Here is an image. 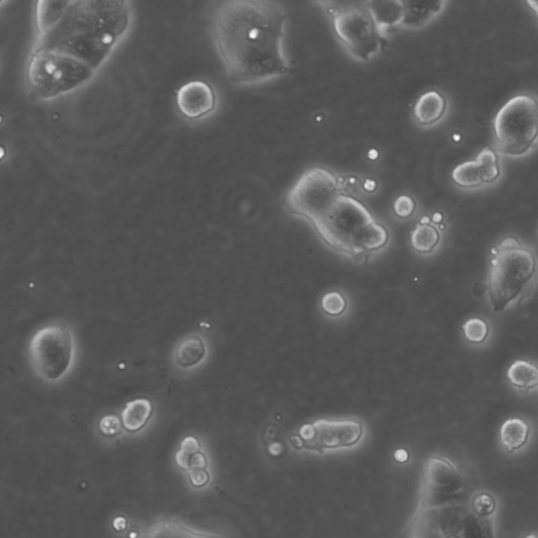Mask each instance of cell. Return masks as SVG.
I'll list each match as a JSON object with an SVG mask.
<instances>
[{
	"label": "cell",
	"instance_id": "obj_22",
	"mask_svg": "<svg viewBox=\"0 0 538 538\" xmlns=\"http://www.w3.org/2000/svg\"><path fill=\"white\" fill-rule=\"evenodd\" d=\"M440 242V233L430 224H418L411 235L414 250L423 254L431 252Z\"/></svg>",
	"mask_w": 538,
	"mask_h": 538
},
{
	"label": "cell",
	"instance_id": "obj_7",
	"mask_svg": "<svg viewBox=\"0 0 538 538\" xmlns=\"http://www.w3.org/2000/svg\"><path fill=\"white\" fill-rule=\"evenodd\" d=\"M493 131L503 155L520 157L530 152L538 139V99L529 95L510 99L494 117Z\"/></svg>",
	"mask_w": 538,
	"mask_h": 538
},
{
	"label": "cell",
	"instance_id": "obj_3",
	"mask_svg": "<svg viewBox=\"0 0 538 538\" xmlns=\"http://www.w3.org/2000/svg\"><path fill=\"white\" fill-rule=\"evenodd\" d=\"M538 283V257L516 238H505L490 252L487 300L501 312L529 299Z\"/></svg>",
	"mask_w": 538,
	"mask_h": 538
},
{
	"label": "cell",
	"instance_id": "obj_31",
	"mask_svg": "<svg viewBox=\"0 0 538 538\" xmlns=\"http://www.w3.org/2000/svg\"><path fill=\"white\" fill-rule=\"evenodd\" d=\"M113 527H114V529H116L117 531L125 530V529H127V520H125L124 517H122V516H119V517H116L115 520H114Z\"/></svg>",
	"mask_w": 538,
	"mask_h": 538
},
{
	"label": "cell",
	"instance_id": "obj_24",
	"mask_svg": "<svg viewBox=\"0 0 538 538\" xmlns=\"http://www.w3.org/2000/svg\"><path fill=\"white\" fill-rule=\"evenodd\" d=\"M201 445L194 436H187L181 443L180 450L177 452L176 461L179 466L185 470H189V462L197 453L200 452Z\"/></svg>",
	"mask_w": 538,
	"mask_h": 538
},
{
	"label": "cell",
	"instance_id": "obj_26",
	"mask_svg": "<svg viewBox=\"0 0 538 538\" xmlns=\"http://www.w3.org/2000/svg\"><path fill=\"white\" fill-rule=\"evenodd\" d=\"M122 421L114 414H110V416H103L99 422V430L103 435L112 436L118 435L121 433L122 430Z\"/></svg>",
	"mask_w": 538,
	"mask_h": 538
},
{
	"label": "cell",
	"instance_id": "obj_8",
	"mask_svg": "<svg viewBox=\"0 0 538 538\" xmlns=\"http://www.w3.org/2000/svg\"><path fill=\"white\" fill-rule=\"evenodd\" d=\"M342 194L340 183L330 170L311 168L301 175L287 194V209L313 224L336 204Z\"/></svg>",
	"mask_w": 538,
	"mask_h": 538
},
{
	"label": "cell",
	"instance_id": "obj_23",
	"mask_svg": "<svg viewBox=\"0 0 538 538\" xmlns=\"http://www.w3.org/2000/svg\"><path fill=\"white\" fill-rule=\"evenodd\" d=\"M462 329L467 340L472 344H481L489 336V325L487 322L479 317L468 320L462 325Z\"/></svg>",
	"mask_w": 538,
	"mask_h": 538
},
{
	"label": "cell",
	"instance_id": "obj_2",
	"mask_svg": "<svg viewBox=\"0 0 538 538\" xmlns=\"http://www.w3.org/2000/svg\"><path fill=\"white\" fill-rule=\"evenodd\" d=\"M127 1H69L57 23L38 37L32 49L70 56L98 71L131 27Z\"/></svg>",
	"mask_w": 538,
	"mask_h": 538
},
{
	"label": "cell",
	"instance_id": "obj_9",
	"mask_svg": "<svg viewBox=\"0 0 538 538\" xmlns=\"http://www.w3.org/2000/svg\"><path fill=\"white\" fill-rule=\"evenodd\" d=\"M30 358L39 377L45 381L62 379L68 373L74 356V342L66 326L49 325L39 329L30 342Z\"/></svg>",
	"mask_w": 538,
	"mask_h": 538
},
{
	"label": "cell",
	"instance_id": "obj_12",
	"mask_svg": "<svg viewBox=\"0 0 538 538\" xmlns=\"http://www.w3.org/2000/svg\"><path fill=\"white\" fill-rule=\"evenodd\" d=\"M176 103L182 116L189 120H199L215 111L217 97L211 84L202 80H192L177 90Z\"/></svg>",
	"mask_w": 538,
	"mask_h": 538
},
{
	"label": "cell",
	"instance_id": "obj_28",
	"mask_svg": "<svg viewBox=\"0 0 538 538\" xmlns=\"http://www.w3.org/2000/svg\"><path fill=\"white\" fill-rule=\"evenodd\" d=\"M393 209L399 217L408 218L414 214V209H416V202L411 197L403 194L395 200Z\"/></svg>",
	"mask_w": 538,
	"mask_h": 538
},
{
	"label": "cell",
	"instance_id": "obj_5",
	"mask_svg": "<svg viewBox=\"0 0 538 538\" xmlns=\"http://www.w3.org/2000/svg\"><path fill=\"white\" fill-rule=\"evenodd\" d=\"M96 73L88 64L70 56L32 49L28 62L27 81L34 96L51 100L81 88Z\"/></svg>",
	"mask_w": 538,
	"mask_h": 538
},
{
	"label": "cell",
	"instance_id": "obj_30",
	"mask_svg": "<svg viewBox=\"0 0 538 538\" xmlns=\"http://www.w3.org/2000/svg\"><path fill=\"white\" fill-rule=\"evenodd\" d=\"M207 460L203 453L198 452L192 457L189 462V470L192 469H206Z\"/></svg>",
	"mask_w": 538,
	"mask_h": 538
},
{
	"label": "cell",
	"instance_id": "obj_29",
	"mask_svg": "<svg viewBox=\"0 0 538 538\" xmlns=\"http://www.w3.org/2000/svg\"><path fill=\"white\" fill-rule=\"evenodd\" d=\"M189 479L194 487H203L209 481V474L206 469H192L189 470Z\"/></svg>",
	"mask_w": 538,
	"mask_h": 538
},
{
	"label": "cell",
	"instance_id": "obj_21",
	"mask_svg": "<svg viewBox=\"0 0 538 538\" xmlns=\"http://www.w3.org/2000/svg\"><path fill=\"white\" fill-rule=\"evenodd\" d=\"M69 1H39L36 12L37 33H42L57 23Z\"/></svg>",
	"mask_w": 538,
	"mask_h": 538
},
{
	"label": "cell",
	"instance_id": "obj_27",
	"mask_svg": "<svg viewBox=\"0 0 538 538\" xmlns=\"http://www.w3.org/2000/svg\"><path fill=\"white\" fill-rule=\"evenodd\" d=\"M473 509L481 517L490 515L496 510V501L489 494H479L472 501Z\"/></svg>",
	"mask_w": 538,
	"mask_h": 538
},
{
	"label": "cell",
	"instance_id": "obj_11",
	"mask_svg": "<svg viewBox=\"0 0 538 538\" xmlns=\"http://www.w3.org/2000/svg\"><path fill=\"white\" fill-rule=\"evenodd\" d=\"M501 168L496 152L486 146L473 161L460 164L452 172V179L462 189H475L492 183L500 177Z\"/></svg>",
	"mask_w": 538,
	"mask_h": 538
},
{
	"label": "cell",
	"instance_id": "obj_4",
	"mask_svg": "<svg viewBox=\"0 0 538 538\" xmlns=\"http://www.w3.org/2000/svg\"><path fill=\"white\" fill-rule=\"evenodd\" d=\"M313 226L330 247L351 257L380 250L389 239L388 231L375 221L367 207L346 194Z\"/></svg>",
	"mask_w": 538,
	"mask_h": 538
},
{
	"label": "cell",
	"instance_id": "obj_15",
	"mask_svg": "<svg viewBox=\"0 0 538 538\" xmlns=\"http://www.w3.org/2000/svg\"><path fill=\"white\" fill-rule=\"evenodd\" d=\"M447 109V101L440 93L429 90L423 94L414 105V114L419 124L430 127L442 119Z\"/></svg>",
	"mask_w": 538,
	"mask_h": 538
},
{
	"label": "cell",
	"instance_id": "obj_14",
	"mask_svg": "<svg viewBox=\"0 0 538 538\" xmlns=\"http://www.w3.org/2000/svg\"><path fill=\"white\" fill-rule=\"evenodd\" d=\"M366 6L383 35L393 28L402 27L404 21L403 1H366Z\"/></svg>",
	"mask_w": 538,
	"mask_h": 538
},
{
	"label": "cell",
	"instance_id": "obj_19",
	"mask_svg": "<svg viewBox=\"0 0 538 538\" xmlns=\"http://www.w3.org/2000/svg\"><path fill=\"white\" fill-rule=\"evenodd\" d=\"M507 378L518 390H533L538 387V366L528 361H515L508 369Z\"/></svg>",
	"mask_w": 538,
	"mask_h": 538
},
{
	"label": "cell",
	"instance_id": "obj_16",
	"mask_svg": "<svg viewBox=\"0 0 538 538\" xmlns=\"http://www.w3.org/2000/svg\"><path fill=\"white\" fill-rule=\"evenodd\" d=\"M530 432V425L522 419H509L501 428V446L507 452H515L527 444Z\"/></svg>",
	"mask_w": 538,
	"mask_h": 538
},
{
	"label": "cell",
	"instance_id": "obj_34",
	"mask_svg": "<svg viewBox=\"0 0 538 538\" xmlns=\"http://www.w3.org/2000/svg\"><path fill=\"white\" fill-rule=\"evenodd\" d=\"M526 4H528L529 8L533 11V13L537 15L538 18V1H532V0H528Z\"/></svg>",
	"mask_w": 538,
	"mask_h": 538
},
{
	"label": "cell",
	"instance_id": "obj_33",
	"mask_svg": "<svg viewBox=\"0 0 538 538\" xmlns=\"http://www.w3.org/2000/svg\"><path fill=\"white\" fill-rule=\"evenodd\" d=\"M395 459H397V461L399 462H405L406 460L408 459V453L406 452L405 450H403V449H401V450H397V452H395Z\"/></svg>",
	"mask_w": 538,
	"mask_h": 538
},
{
	"label": "cell",
	"instance_id": "obj_13",
	"mask_svg": "<svg viewBox=\"0 0 538 538\" xmlns=\"http://www.w3.org/2000/svg\"><path fill=\"white\" fill-rule=\"evenodd\" d=\"M446 1H403L405 29H420L431 23L444 10Z\"/></svg>",
	"mask_w": 538,
	"mask_h": 538
},
{
	"label": "cell",
	"instance_id": "obj_1",
	"mask_svg": "<svg viewBox=\"0 0 538 538\" xmlns=\"http://www.w3.org/2000/svg\"><path fill=\"white\" fill-rule=\"evenodd\" d=\"M286 13L276 2L228 0L211 11L216 49L231 83L254 86L291 71L283 49Z\"/></svg>",
	"mask_w": 538,
	"mask_h": 538
},
{
	"label": "cell",
	"instance_id": "obj_25",
	"mask_svg": "<svg viewBox=\"0 0 538 538\" xmlns=\"http://www.w3.org/2000/svg\"><path fill=\"white\" fill-rule=\"evenodd\" d=\"M346 308V299L342 293H338V291L326 293L322 299V308L327 315H332V317L342 315Z\"/></svg>",
	"mask_w": 538,
	"mask_h": 538
},
{
	"label": "cell",
	"instance_id": "obj_18",
	"mask_svg": "<svg viewBox=\"0 0 538 538\" xmlns=\"http://www.w3.org/2000/svg\"><path fill=\"white\" fill-rule=\"evenodd\" d=\"M144 538H224L217 535L201 534L189 530L178 520L162 518L148 528Z\"/></svg>",
	"mask_w": 538,
	"mask_h": 538
},
{
	"label": "cell",
	"instance_id": "obj_36",
	"mask_svg": "<svg viewBox=\"0 0 538 538\" xmlns=\"http://www.w3.org/2000/svg\"><path fill=\"white\" fill-rule=\"evenodd\" d=\"M430 219L428 217H423L422 219V221H421V224H429Z\"/></svg>",
	"mask_w": 538,
	"mask_h": 538
},
{
	"label": "cell",
	"instance_id": "obj_35",
	"mask_svg": "<svg viewBox=\"0 0 538 538\" xmlns=\"http://www.w3.org/2000/svg\"><path fill=\"white\" fill-rule=\"evenodd\" d=\"M443 220V216L440 215V214H435V215L433 216V221L435 222V223H440V222H442Z\"/></svg>",
	"mask_w": 538,
	"mask_h": 538
},
{
	"label": "cell",
	"instance_id": "obj_6",
	"mask_svg": "<svg viewBox=\"0 0 538 538\" xmlns=\"http://www.w3.org/2000/svg\"><path fill=\"white\" fill-rule=\"evenodd\" d=\"M332 17L337 37L361 62H368L381 52L384 35L375 25L366 1L319 2Z\"/></svg>",
	"mask_w": 538,
	"mask_h": 538
},
{
	"label": "cell",
	"instance_id": "obj_10",
	"mask_svg": "<svg viewBox=\"0 0 538 538\" xmlns=\"http://www.w3.org/2000/svg\"><path fill=\"white\" fill-rule=\"evenodd\" d=\"M362 434V423L353 420H319L306 423L299 430L304 448L317 452L353 446L360 440Z\"/></svg>",
	"mask_w": 538,
	"mask_h": 538
},
{
	"label": "cell",
	"instance_id": "obj_32",
	"mask_svg": "<svg viewBox=\"0 0 538 538\" xmlns=\"http://www.w3.org/2000/svg\"><path fill=\"white\" fill-rule=\"evenodd\" d=\"M291 443H293V446L296 447V448H303L304 442H303V440H302V438H300L299 434H298V435L291 436Z\"/></svg>",
	"mask_w": 538,
	"mask_h": 538
},
{
	"label": "cell",
	"instance_id": "obj_17",
	"mask_svg": "<svg viewBox=\"0 0 538 538\" xmlns=\"http://www.w3.org/2000/svg\"><path fill=\"white\" fill-rule=\"evenodd\" d=\"M153 404L150 399H137L125 405L121 416L123 427L129 432L139 431L150 420Z\"/></svg>",
	"mask_w": 538,
	"mask_h": 538
},
{
	"label": "cell",
	"instance_id": "obj_20",
	"mask_svg": "<svg viewBox=\"0 0 538 538\" xmlns=\"http://www.w3.org/2000/svg\"><path fill=\"white\" fill-rule=\"evenodd\" d=\"M206 353L204 342L197 336L189 337L179 344L175 353V362L181 368H191L204 358Z\"/></svg>",
	"mask_w": 538,
	"mask_h": 538
}]
</instances>
